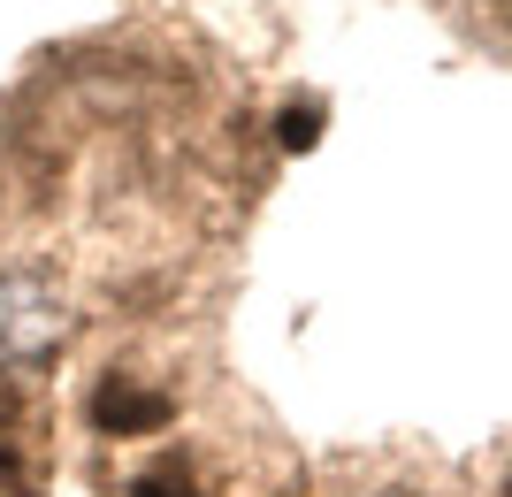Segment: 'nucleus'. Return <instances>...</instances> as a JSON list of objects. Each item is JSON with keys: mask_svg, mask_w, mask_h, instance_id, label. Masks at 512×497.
I'll list each match as a JSON object with an SVG mask.
<instances>
[{"mask_svg": "<svg viewBox=\"0 0 512 497\" xmlns=\"http://www.w3.org/2000/svg\"><path fill=\"white\" fill-rule=\"evenodd\" d=\"M130 497H207V490H192L176 467H146V475H130Z\"/></svg>", "mask_w": 512, "mask_h": 497, "instance_id": "nucleus-3", "label": "nucleus"}, {"mask_svg": "<svg viewBox=\"0 0 512 497\" xmlns=\"http://www.w3.org/2000/svg\"><path fill=\"white\" fill-rule=\"evenodd\" d=\"M314 123H321L314 108H291V115H283V146H314V138H321Z\"/></svg>", "mask_w": 512, "mask_h": 497, "instance_id": "nucleus-4", "label": "nucleus"}, {"mask_svg": "<svg viewBox=\"0 0 512 497\" xmlns=\"http://www.w3.org/2000/svg\"><path fill=\"white\" fill-rule=\"evenodd\" d=\"M77 337V299L46 260H0V390L39 383Z\"/></svg>", "mask_w": 512, "mask_h": 497, "instance_id": "nucleus-1", "label": "nucleus"}, {"mask_svg": "<svg viewBox=\"0 0 512 497\" xmlns=\"http://www.w3.org/2000/svg\"><path fill=\"white\" fill-rule=\"evenodd\" d=\"M169 413H176L169 390H146L138 375H115V368H107V383L92 390V429L100 436H153Z\"/></svg>", "mask_w": 512, "mask_h": 497, "instance_id": "nucleus-2", "label": "nucleus"}, {"mask_svg": "<svg viewBox=\"0 0 512 497\" xmlns=\"http://www.w3.org/2000/svg\"><path fill=\"white\" fill-rule=\"evenodd\" d=\"M375 497H383V490H375Z\"/></svg>", "mask_w": 512, "mask_h": 497, "instance_id": "nucleus-5", "label": "nucleus"}]
</instances>
